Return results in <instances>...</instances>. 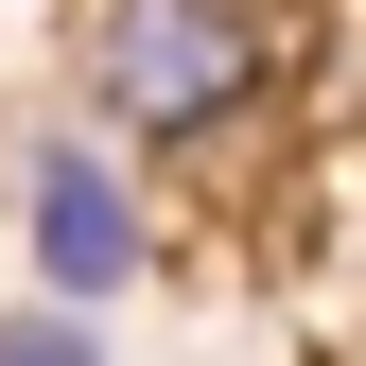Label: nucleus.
I'll return each instance as SVG.
<instances>
[{"mask_svg": "<svg viewBox=\"0 0 366 366\" xmlns=\"http://www.w3.org/2000/svg\"><path fill=\"white\" fill-rule=\"evenodd\" d=\"M262 70H280V18H262V0H105V18H87L105 122H140V140H174V157H192L209 122H244Z\"/></svg>", "mask_w": 366, "mask_h": 366, "instance_id": "nucleus-1", "label": "nucleus"}, {"mask_svg": "<svg viewBox=\"0 0 366 366\" xmlns=\"http://www.w3.org/2000/svg\"><path fill=\"white\" fill-rule=\"evenodd\" d=\"M35 262H53V297H122L140 280V192H122L87 140L35 157Z\"/></svg>", "mask_w": 366, "mask_h": 366, "instance_id": "nucleus-2", "label": "nucleus"}, {"mask_svg": "<svg viewBox=\"0 0 366 366\" xmlns=\"http://www.w3.org/2000/svg\"><path fill=\"white\" fill-rule=\"evenodd\" d=\"M0 366H105V349H87V297H53V314H18V332H0Z\"/></svg>", "mask_w": 366, "mask_h": 366, "instance_id": "nucleus-3", "label": "nucleus"}]
</instances>
